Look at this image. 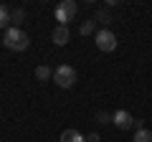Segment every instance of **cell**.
Wrapping results in <instances>:
<instances>
[{"label": "cell", "mask_w": 152, "mask_h": 142, "mask_svg": "<svg viewBox=\"0 0 152 142\" xmlns=\"http://www.w3.org/2000/svg\"><path fill=\"white\" fill-rule=\"evenodd\" d=\"M51 38H53V43H56V46H66V43H69V38H71L69 26H56V28H53V33H51Z\"/></svg>", "instance_id": "obj_6"}, {"label": "cell", "mask_w": 152, "mask_h": 142, "mask_svg": "<svg viewBox=\"0 0 152 142\" xmlns=\"http://www.w3.org/2000/svg\"><path fill=\"white\" fill-rule=\"evenodd\" d=\"M86 142H99V135H96V132H91V135L86 137Z\"/></svg>", "instance_id": "obj_15"}, {"label": "cell", "mask_w": 152, "mask_h": 142, "mask_svg": "<svg viewBox=\"0 0 152 142\" xmlns=\"http://www.w3.org/2000/svg\"><path fill=\"white\" fill-rule=\"evenodd\" d=\"M112 122H114L117 127H119V130H129V127L134 124V119H132V114H129V112H124V109L114 112V114H112Z\"/></svg>", "instance_id": "obj_5"}, {"label": "cell", "mask_w": 152, "mask_h": 142, "mask_svg": "<svg viewBox=\"0 0 152 142\" xmlns=\"http://www.w3.org/2000/svg\"><path fill=\"white\" fill-rule=\"evenodd\" d=\"M96 119H99V124H107V122H112V114H107V112H99Z\"/></svg>", "instance_id": "obj_14"}, {"label": "cell", "mask_w": 152, "mask_h": 142, "mask_svg": "<svg viewBox=\"0 0 152 142\" xmlns=\"http://www.w3.org/2000/svg\"><path fill=\"white\" fill-rule=\"evenodd\" d=\"M23 18H26V10L23 8H15L13 10V23H23Z\"/></svg>", "instance_id": "obj_13"}, {"label": "cell", "mask_w": 152, "mask_h": 142, "mask_svg": "<svg viewBox=\"0 0 152 142\" xmlns=\"http://www.w3.org/2000/svg\"><path fill=\"white\" fill-rule=\"evenodd\" d=\"M3 43H5L8 51H26L28 46H31V38H28V33L23 31V28L13 26V28H8V31H5Z\"/></svg>", "instance_id": "obj_1"}, {"label": "cell", "mask_w": 152, "mask_h": 142, "mask_svg": "<svg viewBox=\"0 0 152 142\" xmlns=\"http://www.w3.org/2000/svg\"><path fill=\"white\" fill-rule=\"evenodd\" d=\"M132 127H134V130H145V124H142V119H134V124H132Z\"/></svg>", "instance_id": "obj_16"}, {"label": "cell", "mask_w": 152, "mask_h": 142, "mask_svg": "<svg viewBox=\"0 0 152 142\" xmlns=\"http://www.w3.org/2000/svg\"><path fill=\"white\" fill-rule=\"evenodd\" d=\"M132 142H152V132L147 130V127H145V130H137V132H134V140H132Z\"/></svg>", "instance_id": "obj_9"}, {"label": "cell", "mask_w": 152, "mask_h": 142, "mask_svg": "<svg viewBox=\"0 0 152 142\" xmlns=\"http://www.w3.org/2000/svg\"><path fill=\"white\" fill-rule=\"evenodd\" d=\"M94 23H96V20H84V23H81V28H79V31H81V36L94 33Z\"/></svg>", "instance_id": "obj_12"}, {"label": "cell", "mask_w": 152, "mask_h": 142, "mask_svg": "<svg viewBox=\"0 0 152 142\" xmlns=\"http://www.w3.org/2000/svg\"><path fill=\"white\" fill-rule=\"evenodd\" d=\"M10 23H13V10L0 3V28H3V31H8V28H10Z\"/></svg>", "instance_id": "obj_7"}, {"label": "cell", "mask_w": 152, "mask_h": 142, "mask_svg": "<svg viewBox=\"0 0 152 142\" xmlns=\"http://www.w3.org/2000/svg\"><path fill=\"white\" fill-rule=\"evenodd\" d=\"M96 48L104 51V53H112V51L117 48V36H114L109 28H102V31L96 33Z\"/></svg>", "instance_id": "obj_4"}, {"label": "cell", "mask_w": 152, "mask_h": 142, "mask_svg": "<svg viewBox=\"0 0 152 142\" xmlns=\"http://www.w3.org/2000/svg\"><path fill=\"white\" fill-rule=\"evenodd\" d=\"M76 79H79V74H76V69L69 66V64H61L58 69L53 71V81L58 84L61 89H71L76 84Z\"/></svg>", "instance_id": "obj_2"}, {"label": "cell", "mask_w": 152, "mask_h": 142, "mask_svg": "<svg viewBox=\"0 0 152 142\" xmlns=\"http://www.w3.org/2000/svg\"><path fill=\"white\" fill-rule=\"evenodd\" d=\"M76 10H79V5L74 0H61L56 5V20H58V26H69V20L76 18Z\"/></svg>", "instance_id": "obj_3"}, {"label": "cell", "mask_w": 152, "mask_h": 142, "mask_svg": "<svg viewBox=\"0 0 152 142\" xmlns=\"http://www.w3.org/2000/svg\"><path fill=\"white\" fill-rule=\"evenodd\" d=\"M61 142H86V137L76 130H64L61 132Z\"/></svg>", "instance_id": "obj_8"}, {"label": "cell", "mask_w": 152, "mask_h": 142, "mask_svg": "<svg viewBox=\"0 0 152 142\" xmlns=\"http://www.w3.org/2000/svg\"><path fill=\"white\" fill-rule=\"evenodd\" d=\"M51 76H53V71H51L48 66H38L36 69V79L38 81H46V79H51Z\"/></svg>", "instance_id": "obj_10"}, {"label": "cell", "mask_w": 152, "mask_h": 142, "mask_svg": "<svg viewBox=\"0 0 152 142\" xmlns=\"http://www.w3.org/2000/svg\"><path fill=\"white\" fill-rule=\"evenodd\" d=\"M94 20H99V23H104V26H109V23H112V15H109V10H96Z\"/></svg>", "instance_id": "obj_11"}]
</instances>
